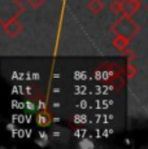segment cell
<instances>
[{"instance_id": "6da1fadb", "label": "cell", "mask_w": 148, "mask_h": 149, "mask_svg": "<svg viewBox=\"0 0 148 149\" xmlns=\"http://www.w3.org/2000/svg\"><path fill=\"white\" fill-rule=\"evenodd\" d=\"M140 27L138 26L135 21L133 19L131 16H125V14H121L118 17V19L110 27V31H112L114 35H121L127 38L129 40H131L134 36L139 33Z\"/></svg>"}, {"instance_id": "7a4b0ae2", "label": "cell", "mask_w": 148, "mask_h": 149, "mask_svg": "<svg viewBox=\"0 0 148 149\" xmlns=\"http://www.w3.org/2000/svg\"><path fill=\"white\" fill-rule=\"evenodd\" d=\"M25 12V7L18 0H0V25L4 26Z\"/></svg>"}, {"instance_id": "3957f363", "label": "cell", "mask_w": 148, "mask_h": 149, "mask_svg": "<svg viewBox=\"0 0 148 149\" xmlns=\"http://www.w3.org/2000/svg\"><path fill=\"white\" fill-rule=\"evenodd\" d=\"M142 8L140 0H122V14L125 16H134Z\"/></svg>"}, {"instance_id": "277c9868", "label": "cell", "mask_w": 148, "mask_h": 149, "mask_svg": "<svg viewBox=\"0 0 148 149\" xmlns=\"http://www.w3.org/2000/svg\"><path fill=\"white\" fill-rule=\"evenodd\" d=\"M3 31H4L9 38H16V36L22 31V25L18 19H13V21L8 22L7 25L3 26Z\"/></svg>"}, {"instance_id": "5b68a950", "label": "cell", "mask_w": 148, "mask_h": 149, "mask_svg": "<svg viewBox=\"0 0 148 149\" xmlns=\"http://www.w3.org/2000/svg\"><path fill=\"white\" fill-rule=\"evenodd\" d=\"M129 39L125 38V36H121V35H116L114 39L112 40V44L113 47L116 48L117 51H121V52H124V51L127 49V47H129Z\"/></svg>"}, {"instance_id": "8992f818", "label": "cell", "mask_w": 148, "mask_h": 149, "mask_svg": "<svg viewBox=\"0 0 148 149\" xmlns=\"http://www.w3.org/2000/svg\"><path fill=\"white\" fill-rule=\"evenodd\" d=\"M36 123H38L40 127H47V126H50L51 123H52V117H51V114L44 109V110L39 111V114L36 116Z\"/></svg>"}, {"instance_id": "52a82bcc", "label": "cell", "mask_w": 148, "mask_h": 149, "mask_svg": "<svg viewBox=\"0 0 148 149\" xmlns=\"http://www.w3.org/2000/svg\"><path fill=\"white\" fill-rule=\"evenodd\" d=\"M87 7H89V10L92 14H99L104 9V1L103 0H90Z\"/></svg>"}, {"instance_id": "ba28073f", "label": "cell", "mask_w": 148, "mask_h": 149, "mask_svg": "<svg viewBox=\"0 0 148 149\" xmlns=\"http://www.w3.org/2000/svg\"><path fill=\"white\" fill-rule=\"evenodd\" d=\"M109 9L112 13L114 14H122V1L121 0H114V1L110 3Z\"/></svg>"}, {"instance_id": "9c48e42d", "label": "cell", "mask_w": 148, "mask_h": 149, "mask_svg": "<svg viewBox=\"0 0 148 149\" xmlns=\"http://www.w3.org/2000/svg\"><path fill=\"white\" fill-rule=\"evenodd\" d=\"M126 75H127V79H133V78H135V75H136V68H135V65L131 64V62L127 64Z\"/></svg>"}, {"instance_id": "30bf717a", "label": "cell", "mask_w": 148, "mask_h": 149, "mask_svg": "<svg viewBox=\"0 0 148 149\" xmlns=\"http://www.w3.org/2000/svg\"><path fill=\"white\" fill-rule=\"evenodd\" d=\"M27 3H29V5L31 8H34V9H39V8H42L44 5L45 0H27Z\"/></svg>"}, {"instance_id": "8fae6325", "label": "cell", "mask_w": 148, "mask_h": 149, "mask_svg": "<svg viewBox=\"0 0 148 149\" xmlns=\"http://www.w3.org/2000/svg\"><path fill=\"white\" fill-rule=\"evenodd\" d=\"M79 147H81V148H87V147H90V148H92V147H94V144H86V143H83V141H81V144H79Z\"/></svg>"}, {"instance_id": "7c38bea8", "label": "cell", "mask_w": 148, "mask_h": 149, "mask_svg": "<svg viewBox=\"0 0 148 149\" xmlns=\"http://www.w3.org/2000/svg\"><path fill=\"white\" fill-rule=\"evenodd\" d=\"M146 9H147V12H148V4H147V7H146Z\"/></svg>"}]
</instances>
